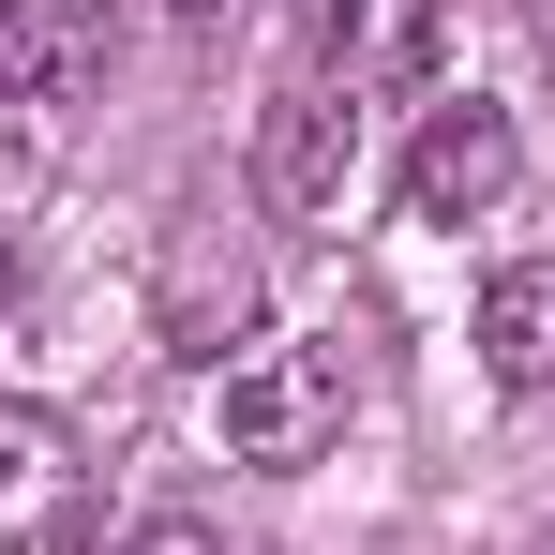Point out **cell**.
Returning a JSON list of instances; mask_svg holds the SVG:
<instances>
[{
	"label": "cell",
	"mask_w": 555,
	"mask_h": 555,
	"mask_svg": "<svg viewBox=\"0 0 555 555\" xmlns=\"http://www.w3.org/2000/svg\"><path fill=\"white\" fill-rule=\"evenodd\" d=\"M511 181H526V135H511V105H436L421 120V151H405V210L421 225H480V210H511Z\"/></svg>",
	"instance_id": "cell-4"
},
{
	"label": "cell",
	"mask_w": 555,
	"mask_h": 555,
	"mask_svg": "<svg viewBox=\"0 0 555 555\" xmlns=\"http://www.w3.org/2000/svg\"><path fill=\"white\" fill-rule=\"evenodd\" d=\"M346 436V331L331 346H256V361H225V465H315Z\"/></svg>",
	"instance_id": "cell-1"
},
{
	"label": "cell",
	"mask_w": 555,
	"mask_h": 555,
	"mask_svg": "<svg viewBox=\"0 0 555 555\" xmlns=\"http://www.w3.org/2000/svg\"><path fill=\"white\" fill-rule=\"evenodd\" d=\"M480 375L495 390H555V256H511L480 285Z\"/></svg>",
	"instance_id": "cell-7"
},
{
	"label": "cell",
	"mask_w": 555,
	"mask_h": 555,
	"mask_svg": "<svg viewBox=\"0 0 555 555\" xmlns=\"http://www.w3.org/2000/svg\"><path fill=\"white\" fill-rule=\"evenodd\" d=\"M135 555H225V541H210L195 511H151V526H135Z\"/></svg>",
	"instance_id": "cell-9"
},
{
	"label": "cell",
	"mask_w": 555,
	"mask_h": 555,
	"mask_svg": "<svg viewBox=\"0 0 555 555\" xmlns=\"http://www.w3.org/2000/svg\"><path fill=\"white\" fill-rule=\"evenodd\" d=\"M181 15H225V0H181Z\"/></svg>",
	"instance_id": "cell-12"
},
{
	"label": "cell",
	"mask_w": 555,
	"mask_h": 555,
	"mask_svg": "<svg viewBox=\"0 0 555 555\" xmlns=\"http://www.w3.org/2000/svg\"><path fill=\"white\" fill-rule=\"evenodd\" d=\"M361 181V91H331V76H300V91L256 105V195H271L285 225H331Z\"/></svg>",
	"instance_id": "cell-2"
},
{
	"label": "cell",
	"mask_w": 555,
	"mask_h": 555,
	"mask_svg": "<svg viewBox=\"0 0 555 555\" xmlns=\"http://www.w3.org/2000/svg\"><path fill=\"white\" fill-rule=\"evenodd\" d=\"M0 300H15V241H0Z\"/></svg>",
	"instance_id": "cell-11"
},
{
	"label": "cell",
	"mask_w": 555,
	"mask_h": 555,
	"mask_svg": "<svg viewBox=\"0 0 555 555\" xmlns=\"http://www.w3.org/2000/svg\"><path fill=\"white\" fill-rule=\"evenodd\" d=\"M91 76H105V15H46V30H30V61H15V91H0V105H15V120H61V105L91 91Z\"/></svg>",
	"instance_id": "cell-8"
},
{
	"label": "cell",
	"mask_w": 555,
	"mask_h": 555,
	"mask_svg": "<svg viewBox=\"0 0 555 555\" xmlns=\"http://www.w3.org/2000/svg\"><path fill=\"white\" fill-rule=\"evenodd\" d=\"M300 30L331 91H436L451 61V0H300Z\"/></svg>",
	"instance_id": "cell-3"
},
{
	"label": "cell",
	"mask_w": 555,
	"mask_h": 555,
	"mask_svg": "<svg viewBox=\"0 0 555 555\" xmlns=\"http://www.w3.org/2000/svg\"><path fill=\"white\" fill-rule=\"evenodd\" d=\"M241 315H256V256L195 210L181 241H166V346H181V361H225V331H241Z\"/></svg>",
	"instance_id": "cell-6"
},
{
	"label": "cell",
	"mask_w": 555,
	"mask_h": 555,
	"mask_svg": "<svg viewBox=\"0 0 555 555\" xmlns=\"http://www.w3.org/2000/svg\"><path fill=\"white\" fill-rule=\"evenodd\" d=\"M15 61H30V30H15V15H0V91H15Z\"/></svg>",
	"instance_id": "cell-10"
},
{
	"label": "cell",
	"mask_w": 555,
	"mask_h": 555,
	"mask_svg": "<svg viewBox=\"0 0 555 555\" xmlns=\"http://www.w3.org/2000/svg\"><path fill=\"white\" fill-rule=\"evenodd\" d=\"M91 526V465L61 405H0V555H46Z\"/></svg>",
	"instance_id": "cell-5"
}]
</instances>
